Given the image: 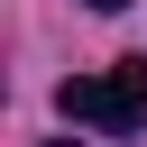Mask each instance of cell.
Instances as JSON below:
<instances>
[{
    "label": "cell",
    "instance_id": "1",
    "mask_svg": "<svg viewBox=\"0 0 147 147\" xmlns=\"http://www.w3.org/2000/svg\"><path fill=\"white\" fill-rule=\"evenodd\" d=\"M55 110H64L74 129H110V138H129V129L147 119V55H129V64H110V74H74V83L55 92Z\"/></svg>",
    "mask_w": 147,
    "mask_h": 147
},
{
    "label": "cell",
    "instance_id": "2",
    "mask_svg": "<svg viewBox=\"0 0 147 147\" xmlns=\"http://www.w3.org/2000/svg\"><path fill=\"white\" fill-rule=\"evenodd\" d=\"M83 9H129V0H83Z\"/></svg>",
    "mask_w": 147,
    "mask_h": 147
}]
</instances>
